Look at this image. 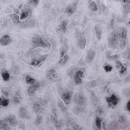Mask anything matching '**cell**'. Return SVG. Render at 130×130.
Returning <instances> with one entry per match:
<instances>
[{
  "mask_svg": "<svg viewBox=\"0 0 130 130\" xmlns=\"http://www.w3.org/2000/svg\"><path fill=\"white\" fill-rule=\"evenodd\" d=\"M83 72L81 70H79L76 73L74 76V81L76 83L80 84L82 83L81 78L83 77Z\"/></svg>",
  "mask_w": 130,
  "mask_h": 130,
  "instance_id": "4fadbf2b",
  "label": "cell"
},
{
  "mask_svg": "<svg viewBox=\"0 0 130 130\" xmlns=\"http://www.w3.org/2000/svg\"><path fill=\"white\" fill-rule=\"evenodd\" d=\"M77 102L78 104L80 106L83 105L86 103V100L83 95L81 93H79L78 95L77 98Z\"/></svg>",
  "mask_w": 130,
  "mask_h": 130,
  "instance_id": "d6986e66",
  "label": "cell"
},
{
  "mask_svg": "<svg viewBox=\"0 0 130 130\" xmlns=\"http://www.w3.org/2000/svg\"><path fill=\"white\" fill-rule=\"evenodd\" d=\"M128 59L129 61H130V51H129L128 53Z\"/></svg>",
  "mask_w": 130,
  "mask_h": 130,
  "instance_id": "b9f144b4",
  "label": "cell"
},
{
  "mask_svg": "<svg viewBox=\"0 0 130 130\" xmlns=\"http://www.w3.org/2000/svg\"><path fill=\"white\" fill-rule=\"evenodd\" d=\"M46 59V57H43L40 58L38 59H34L31 63V65L32 66H38L40 64H41V63L44 62L45 60Z\"/></svg>",
  "mask_w": 130,
  "mask_h": 130,
  "instance_id": "ac0fdd59",
  "label": "cell"
},
{
  "mask_svg": "<svg viewBox=\"0 0 130 130\" xmlns=\"http://www.w3.org/2000/svg\"><path fill=\"white\" fill-rule=\"evenodd\" d=\"M130 80V76H127V77H126V78H125V82L126 83H128V82H129Z\"/></svg>",
  "mask_w": 130,
  "mask_h": 130,
  "instance_id": "ab89813d",
  "label": "cell"
},
{
  "mask_svg": "<svg viewBox=\"0 0 130 130\" xmlns=\"http://www.w3.org/2000/svg\"><path fill=\"white\" fill-rule=\"evenodd\" d=\"M88 8L92 12H96L98 10L97 5L94 1H92L90 2L88 5Z\"/></svg>",
  "mask_w": 130,
  "mask_h": 130,
  "instance_id": "603a6c76",
  "label": "cell"
},
{
  "mask_svg": "<svg viewBox=\"0 0 130 130\" xmlns=\"http://www.w3.org/2000/svg\"><path fill=\"white\" fill-rule=\"evenodd\" d=\"M127 108L128 109V111H130V101H129L127 103Z\"/></svg>",
  "mask_w": 130,
  "mask_h": 130,
  "instance_id": "f35d334b",
  "label": "cell"
},
{
  "mask_svg": "<svg viewBox=\"0 0 130 130\" xmlns=\"http://www.w3.org/2000/svg\"><path fill=\"white\" fill-rule=\"evenodd\" d=\"M9 16L14 23L17 24L19 22V17L16 13H14L11 14L9 15Z\"/></svg>",
  "mask_w": 130,
  "mask_h": 130,
  "instance_id": "44dd1931",
  "label": "cell"
},
{
  "mask_svg": "<svg viewBox=\"0 0 130 130\" xmlns=\"http://www.w3.org/2000/svg\"><path fill=\"white\" fill-rule=\"evenodd\" d=\"M121 0V1H123L124 0Z\"/></svg>",
  "mask_w": 130,
  "mask_h": 130,
  "instance_id": "7bdbcfd3",
  "label": "cell"
},
{
  "mask_svg": "<svg viewBox=\"0 0 130 130\" xmlns=\"http://www.w3.org/2000/svg\"><path fill=\"white\" fill-rule=\"evenodd\" d=\"M118 121L119 123L122 124L124 123V122H126V118L124 116H121L118 119Z\"/></svg>",
  "mask_w": 130,
  "mask_h": 130,
  "instance_id": "d6a6232c",
  "label": "cell"
},
{
  "mask_svg": "<svg viewBox=\"0 0 130 130\" xmlns=\"http://www.w3.org/2000/svg\"><path fill=\"white\" fill-rule=\"evenodd\" d=\"M13 100L14 102L17 104H20V102H21L20 98L18 97H14L13 98Z\"/></svg>",
  "mask_w": 130,
  "mask_h": 130,
  "instance_id": "d590c367",
  "label": "cell"
},
{
  "mask_svg": "<svg viewBox=\"0 0 130 130\" xmlns=\"http://www.w3.org/2000/svg\"><path fill=\"white\" fill-rule=\"evenodd\" d=\"M96 55V53L94 50L90 49L88 50L85 58V62L87 64H89L93 62Z\"/></svg>",
  "mask_w": 130,
  "mask_h": 130,
  "instance_id": "ba28073f",
  "label": "cell"
},
{
  "mask_svg": "<svg viewBox=\"0 0 130 130\" xmlns=\"http://www.w3.org/2000/svg\"><path fill=\"white\" fill-rule=\"evenodd\" d=\"M40 0H28V3L31 7L36 8L38 5Z\"/></svg>",
  "mask_w": 130,
  "mask_h": 130,
  "instance_id": "cb8c5ba5",
  "label": "cell"
},
{
  "mask_svg": "<svg viewBox=\"0 0 130 130\" xmlns=\"http://www.w3.org/2000/svg\"><path fill=\"white\" fill-rule=\"evenodd\" d=\"M32 8L31 7H27L22 10L20 19L23 20L26 19L32 12Z\"/></svg>",
  "mask_w": 130,
  "mask_h": 130,
  "instance_id": "8fae6325",
  "label": "cell"
},
{
  "mask_svg": "<svg viewBox=\"0 0 130 130\" xmlns=\"http://www.w3.org/2000/svg\"><path fill=\"white\" fill-rule=\"evenodd\" d=\"M58 106L61 109L62 111L64 112L68 110L67 108L64 105V103L62 100H60L58 102Z\"/></svg>",
  "mask_w": 130,
  "mask_h": 130,
  "instance_id": "83f0119b",
  "label": "cell"
},
{
  "mask_svg": "<svg viewBox=\"0 0 130 130\" xmlns=\"http://www.w3.org/2000/svg\"><path fill=\"white\" fill-rule=\"evenodd\" d=\"M1 76L4 81H7L9 80L10 74L6 70H3L1 73Z\"/></svg>",
  "mask_w": 130,
  "mask_h": 130,
  "instance_id": "7402d4cb",
  "label": "cell"
},
{
  "mask_svg": "<svg viewBox=\"0 0 130 130\" xmlns=\"http://www.w3.org/2000/svg\"><path fill=\"white\" fill-rule=\"evenodd\" d=\"M78 1H76L70 3L66 8V12L68 15L73 14L77 10Z\"/></svg>",
  "mask_w": 130,
  "mask_h": 130,
  "instance_id": "9c48e42d",
  "label": "cell"
},
{
  "mask_svg": "<svg viewBox=\"0 0 130 130\" xmlns=\"http://www.w3.org/2000/svg\"><path fill=\"white\" fill-rule=\"evenodd\" d=\"M78 33V34L77 36V42L78 46L80 49H84L86 44V40L81 33Z\"/></svg>",
  "mask_w": 130,
  "mask_h": 130,
  "instance_id": "52a82bcc",
  "label": "cell"
},
{
  "mask_svg": "<svg viewBox=\"0 0 130 130\" xmlns=\"http://www.w3.org/2000/svg\"><path fill=\"white\" fill-rule=\"evenodd\" d=\"M97 111L98 113L99 114H102L103 113V111L102 110V109H101L100 107L98 108Z\"/></svg>",
  "mask_w": 130,
  "mask_h": 130,
  "instance_id": "8d00e7d4",
  "label": "cell"
},
{
  "mask_svg": "<svg viewBox=\"0 0 130 130\" xmlns=\"http://www.w3.org/2000/svg\"><path fill=\"white\" fill-rule=\"evenodd\" d=\"M9 103V100L6 98H0V106L7 107Z\"/></svg>",
  "mask_w": 130,
  "mask_h": 130,
  "instance_id": "484cf974",
  "label": "cell"
},
{
  "mask_svg": "<svg viewBox=\"0 0 130 130\" xmlns=\"http://www.w3.org/2000/svg\"><path fill=\"white\" fill-rule=\"evenodd\" d=\"M69 59V57L68 55V54H65L64 55V57L59 60L58 63L61 66H64L66 64Z\"/></svg>",
  "mask_w": 130,
  "mask_h": 130,
  "instance_id": "ffe728a7",
  "label": "cell"
},
{
  "mask_svg": "<svg viewBox=\"0 0 130 130\" xmlns=\"http://www.w3.org/2000/svg\"><path fill=\"white\" fill-rule=\"evenodd\" d=\"M0 10H1V8H0Z\"/></svg>",
  "mask_w": 130,
  "mask_h": 130,
  "instance_id": "ee69618b",
  "label": "cell"
},
{
  "mask_svg": "<svg viewBox=\"0 0 130 130\" xmlns=\"http://www.w3.org/2000/svg\"><path fill=\"white\" fill-rule=\"evenodd\" d=\"M33 108L34 111L36 113H38V112L40 111L43 109L42 107H41L40 105L37 103H36L35 104H34Z\"/></svg>",
  "mask_w": 130,
  "mask_h": 130,
  "instance_id": "4316f807",
  "label": "cell"
},
{
  "mask_svg": "<svg viewBox=\"0 0 130 130\" xmlns=\"http://www.w3.org/2000/svg\"><path fill=\"white\" fill-rule=\"evenodd\" d=\"M12 41V39L8 35H4L0 38V45L4 46L7 45Z\"/></svg>",
  "mask_w": 130,
  "mask_h": 130,
  "instance_id": "30bf717a",
  "label": "cell"
},
{
  "mask_svg": "<svg viewBox=\"0 0 130 130\" xmlns=\"http://www.w3.org/2000/svg\"><path fill=\"white\" fill-rule=\"evenodd\" d=\"M104 69L106 72H110L111 71V70L113 69V67L109 65H107L105 66Z\"/></svg>",
  "mask_w": 130,
  "mask_h": 130,
  "instance_id": "836d02e7",
  "label": "cell"
},
{
  "mask_svg": "<svg viewBox=\"0 0 130 130\" xmlns=\"http://www.w3.org/2000/svg\"><path fill=\"white\" fill-rule=\"evenodd\" d=\"M4 121L10 127H15L18 123V120L17 117L14 115H10L4 119Z\"/></svg>",
  "mask_w": 130,
  "mask_h": 130,
  "instance_id": "8992f818",
  "label": "cell"
},
{
  "mask_svg": "<svg viewBox=\"0 0 130 130\" xmlns=\"http://www.w3.org/2000/svg\"><path fill=\"white\" fill-rule=\"evenodd\" d=\"M111 52L108 50H107L105 53V57L107 60L109 61H114L119 58V55H111Z\"/></svg>",
  "mask_w": 130,
  "mask_h": 130,
  "instance_id": "9a60e30c",
  "label": "cell"
},
{
  "mask_svg": "<svg viewBox=\"0 0 130 130\" xmlns=\"http://www.w3.org/2000/svg\"><path fill=\"white\" fill-rule=\"evenodd\" d=\"M32 44L34 47H42L46 49L48 47L47 43L39 36H35L32 39Z\"/></svg>",
  "mask_w": 130,
  "mask_h": 130,
  "instance_id": "7a4b0ae2",
  "label": "cell"
},
{
  "mask_svg": "<svg viewBox=\"0 0 130 130\" xmlns=\"http://www.w3.org/2000/svg\"><path fill=\"white\" fill-rule=\"evenodd\" d=\"M26 82L28 84H32L36 82V80L34 79L31 78L29 76H27L26 78Z\"/></svg>",
  "mask_w": 130,
  "mask_h": 130,
  "instance_id": "f546056e",
  "label": "cell"
},
{
  "mask_svg": "<svg viewBox=\"0 0 130 130\" xmlns=\"http://www.w3.org/2000/svg\"><path fill=\"white\" fill-rule=\"evenodd\" d=\"M10 127L5 121L0 119V129L9 130Z\"/></svg>",
  "mask_w": 130,
  "mask_h": 130,
  "instance_id": "d4e9b609",
  "label": "cell"
},
{
  "mask_svg": "<svg viewBox=\"0 0 130 130\" xmlns=\"http://www.w3.org/2000/svg\"><path fill=\"white\" fill-rule=\"evenodd\" d=\"M120 68H121L120 69V73L121 74H123L127 70V68L124 66L123 64H121L120 66Z\"/></svg>",
  "mask_w": 130,
  "mask_h": 130,
  "instance_id": "e575fe53",
  "label": "cell"
},
{
  "mask_svg": "<svg viewBox=\"0 0 130 130\" xmlns=\"http://www.w3.org/2000/svg\"><path fill=\"white\" fill-rule=\"evenodd\" d=\"M19 115L20 118L23 119H29L30 118L26 109L23 107H21L19 109Z\"/></svg>",
  "mask_w": 130,
  "mask_h": 130,
  "instance_id": "7c38bea8",
  "label": "cell"
},
{
  "mask_svg": "<svg viewBox=\"0 0 130 130\" xmlns=\"http://www.w3.org/2000/svg\"><path fill=\"white\" fill-rule=\"evenodd\" d=\"M96 33V37L99 41L102 38V28L99 25H96L94 27Z\"/></svg>",
  "mask_w": 130,
  "mask_h": 130,
  "instance_id": "2e32d148",
  "label": "cell"
},
{
  "mask_svg": "<svg viewBox=\"0 0 130 130\" xmlns=\"http://www.w3.org/2000/svg\"><path fill=\"white\" fill-rule=\"evenodd\" d=\"M102 121V119L100 118L98 116L96 117V120H95V125H96L97 128L100 130L102 129V125H101Z\"/></svg>",
  "mask_w": 130,
  "mask_h": 130,
  "instance_id": "f1b7e54d",
  "label": "cell"
},
{
  "mask_svg": "<svg viewBox=\"0 0 130 130\" xmlns=\"http://www.w3.org/2000/svg\"><path fill=\"white\" fill-rule=\"evenodd\" d=\"M106 100L109 107H115L120 100L119 98L114 94H112L110 97H107Z\"/></svg>",
  "mask_w": 130,
  "mask_h": 130,
  "instance_id": "277c9868",
  "label": "cell"
},
{
  "mask_svg": "<svg viewBox=\"0 0 130 130\" xmlns=\"http://www.w3.org/2000/svg\"><path fill=\"white\" fill-rule=\"evenodd\" d=\"M39 87H40V85L38 83L34 85L29 86L27 90L28 93L29 94H33L37 90V89Z\"/></svg>",
  "mask_w": 130,
  "mask_h": 130,
  "instance_id": "e0dca14e",
  "label": "cell"
},
{
  "mask_svg": "<svg viewBox=\"0 0 130 130\" xmlns=\"http://www.w3.org/2000/svg\"><path fill=\"white\" fill-rule=\"evenodd\" d=\"M73 91L68 88H65L62 92L61 97L66 104H69L73 95Z\"/></svg>",
  "mask_w": 130,
  "mask_h": 130,
  "instance_id": "3957f363",
  "label": "cell"
},
{
  "mask_svg": "<svg viewBox=\"0 0 130 130\" xmlns=\"http://www.w3.org/2000/svg\"><path fill=\"white\" fill-rule=\"evenodd\" d=\"M42 119H43V118L42 116H37V118L35 119V121H34V124L36 126H38L40 123H41V121H42Z\"/></svg>",
  "mask_w": 130,
  "mask_h": 130,
  "instance_id": "1f68e13d",
  "label": "cell"
},
{
  "mask_svg": "<svg viewBox=\"0 0 130 130\" xmlns=\"http://www.w3.org/2000/svg\"><path fill=\"white\" fill-rule=\"evenodd\" d=\"M52 113L54 115V116L56 117L57 118V111L55 109H53L52 111Z\"/></svg>",
  "mask_w": 130,
  "mask_h": 130,
  "instance_id": "74e56055",
  "label": "cell"
},
{
  "mask_svg": "<svg viewBox=\"0 0 130 130\" xmlns=\"http://www.w3.org/2000/svg\"><path fill=\"white\" fill-rule=\"evenodd\" d=\"M68 23L69 22L68 20H65L61 21L59 25V27L60 30L65 34L66 33V32L67 26Z\"/></svg>",
  "mask_w": 130,
  "mask_h": 130,
  "instance_id": "5bb4252c",
  "label": "cell"
},
{
  "mask_svg": "<svg viewBox=\"0 0 130 130\" xmlns=\"http://www.w3.org/2000/svg\"><path fill=\"white\" fill-rule=\"evenodd\" d=\"M119 34L118 31H113L108 38V47L114 49L118 46L119 39Z\"/></svg>",
  "mask_w": 130,
  "mask_h": 130,
  "instance_id": "6da1fadb",
  "label": "cell"
},
{
  "mask_svg": "<svg viewBox=\"0 0 130 130\" xmlns=\"http://www.w3.org/2000/svg\"><path fill=\"white\" fill-rule=\"evenodd\" d=\"M50 118L51 122L55 125H57L59 123V122L57 120V118H56L52 114H50Z\"/></svg>",
  "mask_w": 130,
  "mask_h": 130,
  "instance_id": "4dcf8cb0",
  "label": "cell"
},
{
  "mask_svg": "<svg viewBox=\"0 0 130 130\" xmlns=\"http://www.w3.org/2000/svg\"><path fill=\"white\" fill-rule=\"evenodd\" d=\"M127 37V30L124 27L122 28L121 33V41L120 47L122 49H124L126 47V39Z\"/></svg>",
  "mask_w": 130,
  "mask_h": 130,
  "instance_id": "5b68a950",
  "label": "cell"
},
{
  "mask_svg": "<svg viewBox=\"0 0 130 130\" xmlns=\"http://www.w3.org/2000/svg\"><path fill=\"white\" fill-rule=\"evenodd\" d=\"M102 128L104 130L106 129V123L105 121H104L102 123Z\"/></svg>",
  "mask_w": 130,
  "mask_h": 130,
  "instance_id": "60d3db41",
  "label": "cell"
}]
</instances>
